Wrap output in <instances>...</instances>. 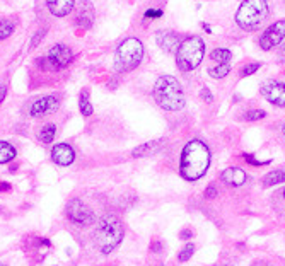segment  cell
I'll use <instances>...</instances> for the list:
<instances>
[{
    "mask_svg": "<svg viewBox=\"0 0 285 266\" xmlns=\"http://www.w3.org/2000/svg\"><path fill=\"white\" fill-rule=\"evenodd\" d=\"M210 149L202 140L195 138L184 145L179 157V174L186 181H198L210 167Z\"/></svg>",
    "mask_w": 285,
    "mask_h": 266,
    "instance_id": "obj_1",
    "label": "cell"
},
{
    "mask_svg": "<svg viewBox=\"0 0 285 266\" xmlns=\"http://www.w3.org/2000/svg\"><path fill=\"white\" fill-rule=\"evenodd\" d=\"M154 101L164 111H181L186 104L181 82L173 75H161L152 89Z\"/></svg>",
    "mask_w": 285,
    "mask_h": 266,
    "instance_id": "obj_2",
    "label": "cell"
},
{
    "mask_svg": "<svg viewBox=\"0 0 285 266\" xmlns=\"http://www.w3.org/2000/svg\"><path fill=\"white\" fill-rule=\"evenodd\" d=\"M123 224L113 213H104L96 224V243L103 254L113 253L123 240Z\"/></svg>",
    "mask_w": 285,
    "mask_h": 266,
    "instance_id": "obj_3",
    "label": "cell"
},
{
    "mask_svg": "<svg viewBox=\"0 0 285 266\" xmlns=\"http://www.w3.org/2000/svg\"><path fill=\"white\" fill-rule=\"evenodd\" d=\"M270 14L267 0H244L236 12V24L244 31H254Z\"/></svg>",
    "mask_w": 285,
    "mask_h": 266,
    "instance_id": "obj_4",
    "label": "cell"
},
{
    "mask_svg": "<svg viewBox=\"0 0 285 266\" xmlns=\"http://www.w3.org/2000/svg\"><path fill=\"white\" fill-rule=\"evenodd\" d=\"M205 43L200 36L184 38L176 50V65L181 72H192L203 62Z\"/></svg>",
    "mask_w": 285,
    "mask_h": 266,
    "instance_id": "obj_5",
    "label": "cell"
},
{
    "mask_svg": "<svg viewBox=\"0 0 285 266\" xmlns=\"http://www.w3.org/2000/svg\"><path fill=\"white\" fill-rule=\"evenodd\" d=\"M144 58V44L138 38H127L120 43L114 57V68L120 74L132 72Z\"/></svg>",
    "mask_w": 285,
    "mask_h": 266,
    "instance_id": "obj_6",
    "label": "cell"
},
{
    "mask_svg": "<svg viewBox=\"0 0 285 266\" xmlns=\"http://www.w3.org/2000/svg\"><path fill=\"white\" fill-rule=\"evenodd\" d=\"M65 215L72 224L77 225H91L96 222V215H94L92 208L82 202L81 198H72L67 203L65 208Z\"/></svg>",
    "mask_w": 285,
    "mask_h": 266,
    "instance_id": "obj_7",
    "label": "cell"
},
{
    "mask_svg": "<svg viewBox=\"0 0 285 266\" xmlns=\"http://www.w3.org/2000/svg\"><path fill=\"white\" fill-rule=\"evenodd\" d=\"M283 39H285V21L280 19V21L273 22L272 26H268L265 29L258 39V44L263 52H270V50H273L275 46H278Z\"/></svg>",
    "mask_w": 285,
    "mask_h": 266,
    "instance_id": "obj_8",
    "label": "cell"
},
{
    "mask_svg": "<svg viewBox=\"0 0 285 266\" xmlns=\"http://www.w3.org/2000/svg\"><path fill=\"white\" fill-rule=\"evenodd\" d=\"M74 60L72 50L65 44H55L53 48H50L48 57L44 58V62L48 63L50 70H62L65 67H68Z\"/></svg>",
    "mask_w": 285,
    "mask_h": 266,
    "instance_id": "obj_9",
    "label": "cell"
},
{
    "mask_svg": "<svg viewBox=\"0 0 285 266\" xmlns=\"http://www.w3.org/2000/svg\"><path fill=\"white\" fill-rule=\"evenodd\" d=\"M259 94L270 104L278 108H285V84L278 80H268L259 87Z\"/></svg>",
    "mask_w": 285,
    "mask_h": 266,
    "instance_id": "obj_10",
    "label": "cell"
},
{
    "mask_svg": "<svg viewBox=\"0 0 285 266\" xmlns=\"http://www.w3.org/2000/svg\"><path fill=\"white\" fill-rule=\"evenodd\" d=\"M58 108H60V99L57 96H43L31 104L29 114L33 118H41V116H46V114L55 113Z\"/></svg>",
    "mask_w": 285,
    "mask_h": 266,
    "instance_id": "obj_11",
    "label": "cell"
},
{
    "mask_svg": "<svg viewBox=\"0 0 285 266\" xmlns=\"http://www.w3.org/2000/svg\"><path fill=\"white\" fill-rule=\"evenodd\" d=\"M52 159L55 164L67 167V165H70L76 160V152H74V149L68 143H57L52 149Z\"/></svg>",
    "mask_w": 285,
    "mask_h": 266,
    "instance_id": "obj_12",
    "label": "cell"
},
{
    "mask_svg": "<svg viewBox=\"0 0 285 266\" xmlns=\"http://www.w3.org/2000/svg\"><path fill=\"white\" fill-rule=\"evenodd\" d=\"M156 41H157V46L164 50L166 53H176L179 43H181V38L174 31H159L156 36Z\"/></svg>",
    "mask_w": 285,
    "mask_h": 266,
    "instance_id": "obj_13",
    "label": "cell"
},
{
    "mask_svg": "<svg viewBox=\"0 0 285 266\" xmlns=\"http://www.w3.org/2000/svg\"><path fill=\"white\" fill-rule=\"evenodd\" d=\"M164 147H166V140L164 138L152 140V142H147V143H142V145H138V147H135L132 150V157L140 159V157H149V155H156L161 152Z\"/></svg>",
    "mask_w": 285,
    "mask_h": 266,
    "instance_id": "obj_14",
    "label": "cell"
},
{
    "mask_svg": "<svg viewBox=\"0 0 285 266\" xmlns=\"http://www.w3.org/2000/svg\"><path fill=\"white\" fill-rule=\"evenodd\" d=\"M221 179L227 184V186L239 188V186H243V184L246 183L248 174L244 173L243 169H239V167H227V169L222 171Z\"/></svg>",
    "mask_w": 285,
    "mask_h": 266,
    "instance_id": "obj_15",
    "label": "cell"
},
{
    "mask_svg": "<svg viewBox=\"0 0 285 266\" xmlns=\"http://www.w3.org/2000/svg\"><path fill=\"white\" fill-rule=\"evenodd\" d=\"M46 6L55 17H65L72 12L76 0H46Z\"/></svg>",
    "mask_w": 285,
    "mask_h": 266,
    "instance_id": "obj_16",
    "label": "cell"
},
{
    "mask_svg": "<svg viewBox=\"0 0 285 266\" xmlns=\"http://www.w3.org/2000/svg\"><path fill=\"white\" fill-rule=\"evenodd\" d=\"M92 21H94V9L91 4L87 2V4H84L77 14V24L82 29H89L92 26Z\"/></svg>",
    "mask_w": 285,
    "mask_h": 266,
    "instance_id": "obj_17",
    "label": "cell"
},
{
    "mask_svg": "<svg viewBox=\"0 0 285 266\" xmlns=\"http://www.w3.org/2000/svg\"><path fill=\"white\" fill-rule=\"evenodd\" d=\"M280 183H285V171L283 169H275L272 173L263 176V186H277Z\"/></svg>",
    "mask_w": 285,
    "mask_h": 266,
    "instance_id": "obj_18",
    "label": "cell"
},
{
    "mask_svg": "<svg viewBox=\"0 0 285 266\" xmlns=\"http://www.w3.org/2000/svg\"><path fill=\"white\" fill-rule=\"evenodd\" d=\"M17 155V150L14 149V145L9 142H2L0 140V164H7Z\"/></svg>",
    "mask_w": 285,
    "mask_h": 266,
    "instance_id": "obj_19",
    "label": "cell"
},
{
    "mask_svg": "<svg viewBox=\"0 0 285 266\" xmlns=\"http://www.w3.org/2000/svg\"><path fill=\"white\" fill-rule=\"evenodd\" d=\"M210 60L216 63H231L232 52L227 48H216L212 53H210Z\"/></svg>",
    "mask_w": 285,
    "mask_h": 266,
    "instance_id": "obj_20",
    "label": "cell"
},
{
    "mask_svg": "<svg viewBox=\"0 0 285 266\" xmlns=\"http://www.w3.org/2000/svg\"><path fill=\"white\" fill-rule=\"evenodd\" d=\"M229 72H231V63H217L216 67L208 68V75L212 79H224L227 77Z\"/></svg>",
    "mask_w": 285,
    "mask_h": 266,
    "instance_id": "obj_21",
    "label": "cell"
},
{
    "mask_svg": "<svg viewBox=\"0 0 285 266\" xmlns=\"http://www.w3.org/2000/svg\"><path fill=\"white\" fill-rule=\"evenodd\" d=\"M55 135H57V127H55L53 123H48V125H44L41 128V132H39V140H41L43 143H52L55 140Z\"/></svg>",
    "mask_w": 285,
    "mask_h": 266,
    "instance_id": "obj_22",
    "label": "cell"
},
{
    "mask_svg": "<svg viewBox=\"0 0 285 266\" xmlns=\"http://www.w3.org/2000/svg\"><path fill=\"white\" fill-rule=\"evenodd\" d=\"M79 109H81V113L84 116H91L92 114V104L89 101V92L87 91H82L81 92V98H79Z\"/></svg>",
    "mask_w": 285,
    "mask_h": 266,
    "instance_id": "obj_23",
    "label": "cell"
},
{
    "mask_svg": "<svg viewBox=\"0 0 285 266\" xmlns=\"http://www.w3.org/2000/svg\"><path fill=\"white\" fill-rule=\"evenodd\" d=\"M14 33V22L11 19H0V41L7 39Z\"/></svg>",
    "mask_w": 285,
    "mask_h": 266,
    "instance_id": "obj_24",
    "label": "cell"
},
{
    "mask_svg": "<svg viewBox=\"0 0 285 266\" xmlns=\"http://www.w3.org/2000/svg\"><path fill=\"white\" fill-rule=\"evenodd\" d=\"M193 253H195V244L186 243V244H184V248L178 253V259H179V261H183V263H184V261L192 259Z\"/></svg>",
    "mask_w": 285,
    "mask_h": 266,
    "instance_id": "obj_25",
    "label": "cell"
},
{
    "mask_svg": "<svg viewBox=\"0 0 285 266\" xmlns=\"http://www.w3.org/2000/svg\"><path fill=\"white\" fill-rule=\"evenodd\" d=\"M267 116V113L263 111V109H249V111L244 113V119L246 122H258V119H263Z\"/></svg>",
    "mask_w": 285,
    "mask_h": 266,
    "instance_id": "obj_26",
    "label": "cell"
},
{
    "mask_svg": "<svg viewBox=\"0 0 285 266\" xmlns=\"http://www.w3.org/2000/svg\"><path fill=\"white\" fill-rule=\"evenodd\" d=\"M262 68V63L259 62H253V63H246L244 67L241 68V77H249V75H253V74H256L258 70Z\"/></svg>",
    "mask_w": 285,
    "mask_h": 266,
    "instance_id": "obj_27",
    "label": "cell"
},
{
    "mask_svg": "<svg viewBox=\"0 0 285 266\" xmlns=\"http://www.w3.org/2000/svg\"><path fill=\"white\" fill-rule=\"evenodd\" d=\"M243 157H244V160H246L248 164L256 165V167H258V165H268V164H272V160H258L253 154H243Z\"/></svg>",
    "mask_w": 285,
    "mask_h": 266,
    "instance_id": "obj_28",
    "label": "cell"
},
{
    "mask_svg": "<svg viewBox=\"0 0 285 266\" xmlns=\"http://www.w3.org/2000/svg\"><path fill=\"white\" fill-rule=\"evenodd\" d=\"M217 197V188H216V184H208L207 189H205V198L207 200H213Z\"/></svg>",
    "mask_w": 285,
    "mask_h": 266,
    "instance_id": "obj_29",
    "label": "cell"
},
{
    "mask_svg": "<svg viewBox=\"0 0 285 266\" xmlns=\"http://www.w3.org/2000/svg\"><path fill=\"white\" fill-rule=\"evenodd\" d=\"M200 98H202L205 103H212L213 101V96H212V92H210L208 87H202V91H200Z\"/></svg>",
    "mask_w": 285,
    "mask_h": 266,
    "instance_id": "obj_30",
    "label": "cell"
},
{
    "mask_svg": "<svg viewBox=\"0 0 285 266\" xmlns=\"http://www.w3.org/2000/svg\"><path fill=\"white\" fill-rule=\"evenodd\" d=\"M43 38H44V29H43V31H36V34H34L33 39H31V48H36Z\"/></svg>",
    "mask_w": 285,
    "mask_h": 266,
    "instance_id": "obj_31",
    "label": "cell"
},
{
    "mask_svg": "<svg viewBox=\"0 0 285 266\" xmlns=\"http://www.w3.org/2000/svg\"><path fill=\"white\" fill-rule=\"evenodd\" d=\"M192 237H193V230L192 229H183L181 232H179V239H183V240H188Z\"/></svg>",
    "mask_w": 285,
    "mask_h": 266,
    "instance_id": "obj_32",
    "label": "cell"
},
{
    "mask_svg": "<svg viewBox=\"0 0 285 266\" xmlns=\"http://www.w3.org/2000/svg\"><path fill=\"white\" fill-rule=\"evenodd\" d=\"M162 16V11H154V9H151V11L146 12V17H151V19H157Z\"/></svg>",
    "mask_w": 285,
    "mask_h": 266,
    "instance_id": "obj_33",
    "label": "cell"
},
{
    "mask_svg": "<svg viewBox=\"0 0 285 266\" xmlns=\"http://www.w3.org/2000/svg\"><path fill=\"white\" fill-rule=\"evenodd\" d=\"M162 249V244H161V240H154V243L151 244V251L152 253H159V251Z\"/></svg>",
    "mask_w": 285,
    "mask_h": 266,
    "instance_id": "obj_34",
    "label": "cell"
},
{
    "mask_svg": "<svg viewBox=\"0 0 285 266\" xmlns=\"http://www.w3.org/2000/svg\"><path fill=\"white\" fill-rule=\"evenodd\" d=\"M6 94H7V85L0 84V104L4 103V99H6Z\"/></svg>",
    "mask_w": 285,
    "mask_h": 266,
    "instance_id": "obj_35",
    "label": "cell"
},
{
    "mask_svg": "<svg viewBox=\"0 0 285 266\" xmlns=\"http://www.w3.org/2000/svg\"><path fill=\"white\" fill-rule=\"evenodd\" d=\"M11 184H9V183H0V193H2V191H11Z\"/></svg>",
    "mask_w": 285,
    "mask_h": 266,
    "instance_id": "obj_36",
    "label": "cell"
},
{
    "mask_svg": "<svg viewBox=\"0 0 285 266\" xmlns=\"http://www.w3.org/2000/svg\"><path fill=\"white\" fill-rule=\"evenodd\" d=\"M280 58H285V44L282 46V50H280Z\"/></svg>",
    "mask_w": 285,
    "mask_h": 266,
    "instance_id": "obj_37",
    "label": "cell"
},
{
    "mask_svg": "<svg viewBox=\"0 0 285 266\" xmlns=\"http://www.w3.org/2000/svg\"><path fill=\"white\" fill-rule=\"evenodd\" d=\"M282 133H283V135H285V123H283V125H282Z\"/></svg>",
    "mask_w": 285,
    "mask_h": 266,
    "instance_id": "obj_38",
    "label": "cell"
},
{
    "mask_svg": "<svg viewBox=\"0 0 285 266\" xmlns=\"http://www.w3.org/2000/svg\"><path fill=\"white\" fill-rule=\"evenodd\" d=\"M0 266H6V264H4V263H0Z\"/></svg>",
    "mask_w": 285,
    "mask_h": 266,
    "instance_id": "obj_39",
    "label": "cell"
},
{
    "mask_svg": "<svg viewBox=\"0 0 285 266\" xmlns=\"http://www.w3.org/2000/svg\"><path fill=\"white\" fill-rule=\"evenodd\" d=\"M259 266H268V264H259Z\"/></svg>",
    "mask_w": 285,
    "mask_h": 266,
    "instance_id": "obj_40",
    "label": "cell"
},
{
    "mask_svg": "<svg viewBox=\"0 0 285 266\" xmlns=\"http://www.w3.org/2000/svg\"><path fill=\"white\" fill-rule=\"evenodd\" d=\"M283 198H285V189H283Z\"/></svg>",
    "mask_w": 285,
    "mask_h": 266,
    "instance_id": "obj_41",
    "label": "cell"
}]
</instances>
